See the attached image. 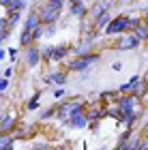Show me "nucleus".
Instances as JSON below:
<instances>
[{"mask_svg":"<svg viewBox=\"0 0 148 150\" xmlns=\"http://www.w3.org/2000/svg\"><path fill=\"white\" fill-rule=\"evenodd\" d=\"M56 114H58V105H54V107H47V110H43L41 114H39V120H52V118H56Z\"/></svg>","mask_w":148,"mask_h":150,"instance_id":"obj_21","label":"nucleus"},{"mask_svg":"<svg viewBox=\"0 0 148 150\" xmlns=\"http://www.w3.org/2000/svg\"><path fill=\"white\" fill-rule=\"evenodd\" d=\"M114 150H123V146H120V144H116V146H114Z\"/></svg>","mask_w":148,"mask_h":150,"instance_id":"obj_32","label":"nucleus"},{"mask_svg":"<svg viewBox=\"0 0 148 150\" xmlns=\"http://www.w3.org/2000/svg\"><path fill=\"white\" fill-rule=\"evenodd\" d=\"M13 144H15V137L11 133H2V146H0V150H13Z\"/></svg>","mask_w":148,"mask_h":150,"instance_id":"obj_22","label":"nucleus"},{"mask_svg":"<svg viewBox=\"0 0 148 150\" xmlns=\"http://www.w3.org/2000/svg\"><path fill=\"white\" fill-rule=\"evenodd\" d=\"M30 150H54V146L47 144V142H37V144H32Z\"/></svg>","mask_w":148,"mask_h":150,"instance_id":"obj_24","label":"nucleus"},{"mask_svg":"<svg viewBox=\"0 0 148 150\" xmlns=\"http://www.w3.org/2000/svg\"><path fill=\"white\" fill-rule=\"evenodd\" d=\"M54 150H64L62 146H54Z\"/></svg>","mask_w":148,"mask_h":150,"instance_id":"obj_34","label":"nucleus"},{"mask_svg":"<svg viewBox=\"0 0 148 150\" xmlns=\"http://www.w3.org/2000/svg\"><path fill=\"white\" fill-rule=\"evenodd\" d=\"M67 2H69V4H75V2H79V0H67Z\"/></svg>","mask_w":148,"mask_h":150,"instance_id":"obj_33","label":"nucleus"},{"mask_svg":"<svg viewBox=\"0 0 148 150\" xmlns=\"http://www.w3.org/2000/svg\"><path fill=\"white\" fill-rule=\"evenodd\" d=\"M56 30H58V26H56V24L45 26V37H54V35H56Z\"/></svg>","mask_w":148,"mask_h":150,"instance_id":"obj_27","label":"nucleus"},{"mask_svg":"<svg viewBox=\"0 0 148 150\" xmlns=\"http://www.w3.org/2000/svg\"><path fill=\"white\" fill-rule=\"evenodd\" d=\"M43 60L50 64H62L71 58L73 54V47L67 45V43H60V45H43Z\"/></svg>","mask_w":148,"mask_h":150,"instance_id":"obj_1","label":"nucleus"},{"mask_svg":"<svg viewBox=\"0 0 148 150\" xmlns=\"http://www.w3.org/2000/svg\"><path fill=\"white\" fill-rule=\"evenodd\" d=\"M112 19H114V17H112V13H110V11H105V13H101V15L95 19V26H97V28H99L101 32H103V30L107 28V26L112 24Z\"/></svg>","mask_w":148,"mask_h":150,"instance_id":"obj_15","label":"nucleus"},{"mask_svg":"<svg viewBox=\"0 0 148 150\" xmlns=\"http://www.w3.org/2000/svg\"><path fill=\"white\" fill-rule=\"evenodd\" d=\"M50 79H52V84L64 86L67 79H69V75H67V71H52V73H50Z\"/></svg>","mask_w":148,"mask_h":150,"instance_id":"obj_17","label":"nucleus"},{"mask_svg":"<svg viewBox=\"0 0 148 150\" xmlns=\"http://www.w3.org/2000/svg\"><path fill=\"white\" fill-rule=\"evenodd\" d=\"M4 13H6V11H4ZM6 19H9L11 28H13V26H17V24H19V19H22V11H13V13H6Z\"/></svg>","mask_w":148,"mask_h":150,"instance_id":"obj_23","label":"nucleus"},{"mask_svg":"<svg viewBox=\"0 0 148 150\" xmlns=\"http://www.w3.org/2000/svg\"><path fill=\"white\" fill-rule=\"evenodd\" d=\"M69 13L73 17H77V19H86L90 15V6L84 2V0H79V2H75V4H69Z\"/></svg>","mask_w":148,"mask_h":150,"instance_id":"obj_10","label":"nucleus"},{"mask_svg":"<svg viewBox=\"0 0 148 150\" xmlns=\"http://www.w3.org/2000/svg\"><path fill=\"white\" fill-rule=\"evenodd\" d=\"M32 37H35V43H37V41H41V39L45 37V24H43V26H39L37 30H32Z\"/></svg>","mask_w":148,"mask_h":150,"instance_id":"obj_25","label":"nucleus"},{"mask_svg":"<svg viewBox=\"0 0 148 150\" xmlns=\"http://www.w3.org/2000/svg\"><path fill=\"white\" fill-rule=\"evenodd\" d=\"M142 45V41L135 37V32H127L118 41H114V50L116 52H129V50H137Z\"/></svg>","mask_w":148,"mask_h":150,"instance_id":"obj_5","label":"nucleus"},{"mask_svg":"<svg viewBox=\"0 0 148 150\" xmlns=\"http://www.w3.org/2000/svg\"><path fill=\"white\" fill-rule=\"evenodd\" d=\"M114 4V0H95V4H90V17L97 19L101 13L110 11V6Z\"/></svg>","mask_w":148,"mask_h":150,"instance_id":"obj_11","label":"nucleus"},{"mask_svg":"<svg viewBox=\"0 0 148 150\" xmlns=\"http://www.w3.org/2000/svg\"><path fill=\"white\" fill-rule=\"evenodd\" d=\"M144 79H146V84H148V71H146V73H144Z\"/></svg>","mask_w":148,"mask_h":150,"instance_id":"obj_35","label":"nucleus"},{"mask_svg":"<svg viewBox=\"0 0 148 150\" xmlns=\"http://www.w3.org/2000/svg\"><path fill=\"white\" fill-rule=\"evenodd\" d=\"M39 26H43V19H41V15H39V11L35 9V11H30L28 13V17L24 19V24H22V30H37Z\"/></svg>","mask_w":148,"mask_h":150,"instance_id":"obj_9","label":"nucleus"},{"mask_svg":"<svg viewBox=\"0 0 148 150\" xmlns=\"http://www.w3.org/2000/svg\"><path fill=\"white\" fill-rule=\"evenodd\" d=\"M135 22L129 17V15H116L112 19V24L107 26V28L103 30L107 37H118V35H127V32H133L135 30Z\"/></svg>","mask_w":148,"mask_h":150,"instance_id":"obj_3","label":"nucleus"},{"mask_svg":"<svg viewBox=\"0 0 148 150\" xmlns=\"http://www.w3.org/2000/svg\"><path fill=\"white\" fill-rule=\"evenodd\" d=\"M6 90H9V79H6V77H2V79H0V92H6Z\"/></svg>","mask_w":148,"mask_h":150,"instance_id":"obj_28","label":"nucleus"},{"mask_svg":"<svg viewBox=\"0 0 148 150\" xmlns=\"http://www.w3.org/2000/svg\"><path fill=\"white\" fill-rule=\"evenodd\" d=\"M69 127L71 129H86V127H90V118H88V112H77V114H73L71 118H69Z\"/></svg>","mask_w":148,"mask_h":150,"instance_id":"obj_8","label":"nucleus"},{"mask_svg":"<svg viewBox=\"0 0 148 150\" xmlns=\"http://www.w3.org/2000/svg\"><path fill=\"white\" fill-rule=\"evenodd\" d=\"M56 118L62 122V125H69V118H71V99H62V103L58 105Z\"/></svg>","mask_w":148,"mask_h":150,"instance_id":"obj_12","label":"nucleus"},{"mask_svg":"<svg viewBox=\"0 0 148 150\" xmlns=\"http://www.w3.org/2000/svg\"><path fill=\"white\" fill-rule=\"evenodd\" d=\"M32 43H35L32 32H30V30H22V35H19V47H22V50H26V47H30Z\"/></svg>","mask_w":148,"mask_h":150,"instance_id":"obj_18","label":"nucleus"},{"mask_svg":"<svg viewBox=\"0 0 148 150\" xmlns=\"http://www.w3.org/2000/svg\"><path fill=\"white\" fill-rule=\"evenodd\" d=\"M13 75H15V69H13V67H9V69H4V73H2V77H6V79H11Z\"/></svg>","mask_w":148,"mask_h":150,"instance_id":"obj_30","label":"nucleus"},{"mask_svg":"<svg viewBox=\"0 0 148 150\" xmlns=\"http://www.w3.org/2000/svg\"><path fill=\"white\" fill-rule=\"evenodd\" d=\"M133 32H135V37H137L140 41H142V43H144V41H148V26H146V22L137 24V26H135V30H133Z\"/></svg>","mask_w":148,"mask_h":150,"instance_id":"obj_20","label":"nucleus"},{"mask_svg":"<svg viewBox=\"0 0 148 150\" xmlns=\"http://www.w3.org/2000/svg\"><path fill=\"white\" fill-rule=\"evenodd\" d=\"M67 0H45L43 4H39V15H41L43 24L50 26V24H56L60 15H62V9H64Z\"/></svg>","mask_w":148,"mask_h":150,"instance_id":"obj_2","label":"nucleus"},{"mask_svg":"<svg viewBox=\"0 0 148 150\" xmlns=\"http://www.w3.org/2000/svg\"><path fill=\"white\" fill-rule=\"evenodd\" d=\"M17 47H9V58H11V62H15V60H17Z\"/></svg>","mask_w":148,"mask_h":150,"instance_id":"obj_29","label":"nucleus"},{"mask_svg":"<svg viewBox=\"0 0 148 150\" xmlns=\"http://www.w3.org/2000/svg\"><path fill=\"white\" fill-rule=\"evenodd\" d=\"M54 99L60 101V99H67V90H64V86H58L56 90H54Z\"/></svg>","mask_w":148,"mask_h":150,"instance_id":"obj_26","label":"nucleus"},{"mask_svg":"<svg viewBox=\"0 0 148 150\" xmlns=\"http://www.w3.org/2000/svg\"><path fill=\"white\" fill-rule=\"evenodd\" d=\"M99 58L101 56L97 52H90V54H86V56H71L64 62V71L67 73H69V71H86V69H90L92 64H97Z\"/></svg>","mask_w":148,"mask_h":150,"instance_id":"obj_4","label":"nucleus"},{"mask_svg":"<svg viewBox=\"0 0 148 150\" xmlns=\"http://www.w3.org/2000/svg\"><path fill=\"white\" fill-rule=\"evenodd\" d=\"M28 2L30 0H2V6L6 13H13V11H24Z\"/></svg>","mask_w":148,"mask_h":150,"instance_id":"obj_13","label":"nucleus"},{"mask_svg":"<svg viewBox=\"0 0 148 150\" xmlns=\"http://www.w3.org/2000/svg\"><path fill=\"white\" fill-rule=\"evenodd\" d=\"M118 97H120L118 90L116 92H114V90H105V92L99 94V101H101V103H105V105H112V103H116V101H118Z\"/></svg>","mask_w":148,"mask_h":150,"instance_id":"obj_16","label":"nucleus"},{"mask_svg":"<svg viewBox=\"0 0 148 150\" xmlns=\"http://www.w3.org/2000/svg\"><path fill=\"white\" fill-rule=\"evenodd\" d=\"M120 69H123V62H120V60L112 62V71H120Z\"/></svg>","mask_w":148,"mask_h":150,"instance_id":"obj_31","label":"nucleus"},{"mask_svg":"<svg viewBox=\"0 0 148 150\" xmlns=\"http://www.w3.org/2000/svg\"><path fill=\"white\" fill-rule=\"evenodd\" d=\"M39 99H41V92L37 90L28 101H26V110H28V112H37L39 110Z\"/></svg>","mask_w":148,"mask_h":150,"instance_id":"obj_19","label":"nucleus"},{"mask_svg":"<svg viewBox=\"0 0 148 150\" xmlns=\"http://www.w3.org/2000/svg\"><path fill=\"white\" fill-rule=\"evenodd\" d=\"M26 67L28 69H35V67H39V62L43 60V50L39 47L37 43H32L30 47H26Z\"/></svg>","mask_w":148,"mask_h":150,"instance_id":"obj_6","label":"nucleus"},{"mask_svg":"<svg viewBox=\"0 0 148 150\" xmlns=\"http://www.w3.org/2000/svg\"><path fill=\"white\" fill-rule=\"evenodd\" d=\"M17 129V114H9V110H2V125L0 131L2 133H13Z\"/></svg>","mask_w":148,"mask_h":150,"instance_id":"obj_7","label":"nucleus"},{"mask_svg":"<svg viewBox=\"0 0 148 150\" xmlns=\"http://www.w3.org/2000/svg\"><path fill=\"white\" fill-rule=\"evenodd\" d=\"M144 101H146V110H148V99H144Z\"/></svg>","mask_w":148,"mask_h":150,"instance_id":"obj_36","label":"nucleus"},{"mask_svg":"<svg viewBox=\"0 0 148 150\" xmlns=\"http://www.w3.org/2000/svg\"><path fill=\"white\" fill-rule=\"evenodd\" d=\"M131 94H135V97H140V99H146L148 97V84H146V79H144V75L140 77L135 84H133V88H131Z\"/></svg>","mask_w":148,"mask_h":150,"instance_id":"obj_14","label":"nucleus"},{"mask_svg":"<svg viewBox=\"0 0 148 150\" xmlns=\"http://www.w3.org/2000/svg\"><path fill=\"white\" fill-rule=\"evenodd\" d=\"M123 2H129V0H123Z\"/></svg>","mask_w":148,"mask_h":150,"instance_id":"obj_37","label":"nucleus"}]
</instances>
